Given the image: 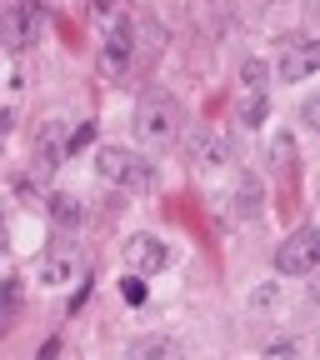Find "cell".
I'll list each match as a JSON object with an SVG mask.
<instances>
[{
	"label": "cell",
	"mask_w": 320,
	"mask_h": 360,
	"mask_svg": "<svg viewBox=\"0 0 320 360\" xmlns=\"http://www.w3.org/2000/svg\"><path fill=\"white\" fill-rule=\"evenodd\" d=\"M180 125H186V115H180V101L165 96V90H151V96L141 101V110H135V135H141L146 146L165 150L180 141Z\"/></svg>",
	"instance_id": "cell-1"
},
{
	"label": "cell",
	"mask_w": 320,
	"mask_h": 360,
	"mask_svg": "<svg viewBox=\"0 0 320 360\" xmlns=\"http://www.w3.org/2000/svg\"><path fill=\"white\" fill-rule=\"evenodd\" d=\"M96 170H101V180H110V186H120V191H151L155 186V165L146 155L125 150V146H101L96 150Z\"/></svg>",
	"instance_id": "cell-2"
},
{
	"label": "cell",
	"mask_w": 320,
	"mask_h": 360,
	"mask_svg": "<svg viewBox=\"0 0 320 360\" xmlns=\"http://www.w3.org/2000/svg\"><path fill=\"white\" fill-rule=\"evenodd\" d=\"M40 30H45V11L35 6V0H15V6L0 15V45L6 51H30V45H40Z\"/></svg>",
	"instance_id": "cell-3"
},
{
	"label": "cell",
	"mask_w": 320,
	"mask_h": 360,
	"mask_svg": "<svg viewBox=\"0 0 320 360\" xmlns=\"http://www.w3.org/2000/svg\"><path fill=\"white\" fill-rule=\"evenodd\" d=\"M320 70V45L310 40V35H281V60H276V75H281V85H300V80H310Z\"/></svg>",
	"instance_id": "cell-4"
},
{
	"label": "cell",
	"mask_w": 320,
	"mask_h": 360,
	"mask_svg": "<svg viewBox=\"0 0 320 360\" xmlns=\"http://www.w3.org/2000/svg\"><path fill=\"white\" fill-rule=\"evenodd\" d=\"M320 260V231L315 225H300V231H290L276 250V270L281 276H310Z\"/></svg>",
	"instance_id": "cell-5"
},
{
	"label": "cell",
	"mask_w": 320,
	"mask_h": 360,
	"mask_svg": "<svg viewBox=\"0 0 320 360\" xmlns=\"http://www.w3.org/2000/svg\"><path fill=\"white\" fill-rule=\"evenodd\" d=\"M191 160H196L200 170H225V165L236 160V135L225 130V125H205V130H196Z\"/></svg>",
	"instance_id": "cell-6"
},
{
	"label": "cell",
	"mask_w": 320,
	"mask_h": 360,
	"mask_svg": "<svg viewBox=\"0 0 320 360\" xmlns=\"http://www.w3.org/2000/svg\"><path fill=\"white\" fill-rule=\"evenodd\" d=\"M130 60H135V25H130L125 15H115L110 30H105V45H101V70H105L110 80H120V75L130 70Z\"/></svg>",
	"instance_id": "cell-7"
},
{
	"label": "cell",
	"mask_w": 320,
	"mask_h": 360,
	"mask_svg": "<svg viewBox=\"0 0 320 360\" xmlns=\"http://www.w3.org/2000/svg\"><path fill=\"white\" fill-rule=\"evenodd\" d=\"M125 260H130V276H160V270H170L175 250H170L160 236H130Z\"/></svg>",
	"instance_id": "cell-8"
},
{
	"label": "cell",
	"mask_w": 320,
	"mask_h": 360,
	"mask_svg": "<svg viewBox=\"0 0 320 360\" xmlns=\"http://www.w3.org/2000/svg\"><path fill=\"white\" fill-rule=\"evenodd\" d=\"M80 276V250L75 245H45L40 255V285L45 290H60V285H75Z\"/></svg>",
	"instance_id": "cell-9"
},
{
	"label": "cell",
	"mask_w": 320,
	"mask_h": 360,
	"mask_svg": "<svg viewBox=\"0 0 320 360\" xmlns=\"http://www.w3.org/2000/svg\"><path fill=\"white\" fill-rule=\"evenodd\" d=\"M260 210H265V186H260V175L245 170V175L236 180V191H231V215H236V220H255Z\"/></svg>",
	"instance_id": "cell-10"
},
{
	"label": "cell",
	"mask_w": 320,
	"mask_h": 360,
	"mask_svg": "<svg viewBox=\"0 0 320 360\" xmlns=\"http://www.w3.org/2000/svg\"><path fill=\"white\" fill-rule=\"evenodd\" d=\"M125 360H186V350H180L175 335H141Z\"/></svg>",
	"instance_id": "cell-11"
},
{
	"label": "cell",
	"mask_w": 320,
	"mask_h": 360,
	"mask_svg": "<svg viewBox=\"0 0 320 360\" xmlns=\"http://www.w3.org/2000/svg\"><path fill=\"white\" fill-rule=\"evenodd\" d=\"M60 155H65V141H60V120H51V125L40 130V146H35V160H40L35 170H40V175H51V170L60 165Z\"/></svg>",
	"instance_id": "cell-12"
},
{
	"label": "cell",
	"mask_w": 320,
	"mask_h": 360,
	"mask_svg": "<svg viewBox=\"0 0 320 360\" xmlns=\"http://www.w3.org/2000/svg\"><path fill=\"white\" fill-rule=\"evenodd\" d=\"M51 220L60 225V231H80V225H85V205H80L75 195L56 191V195H51Z\"/></svg>",
	"instance_id": "cell-13"
},
{
	"label": "cell",
	"mask_w": 320,
	"mask_h": 360,
	"mask_svg": "<svg viewBox=\"0 0 320 360\" xmlns=\"http://www.w3.org/2000/svg\"><path fill=\"white\" fill-rule=\"evenodd\" d=\"M241 85H245V96H265V85H270V65H265V60H255V56H245V60H241Z\"/></svg>",
	"instance_id": "cell-14"
},
{
	"label": "cell",
	"mask_w": 320,
	"mask_h": 360,
	"mask_svg": "<svg viewBox=\"0 0 320 360\" xmlns=\"http://www.w3.org/2000/svg\"><path fill=\"white\" fill-rule=\"evenodd\" d=\"M270 160H276V170H295V141L290 135H276V141H270Z\"/></svg>",
	"instance_id": "cell-15"
},
{
	"label": "cell",
	"mask_w": 320,
	"mask_h": 360,
	"mask_svg": "<svg viewBox=\"0 0 320 360\" xmlns=\"http://www.w3.org/2000/svg\"><path fill=\"white\" fill-rule=\"evenodd\" d=\"M265 120V96H245L241 101V125H260Z\"/></svg>",
	"instance_id": "cell-16"
},
{
	"label": "cell",
	"mask_w": 320,
	"mask_h": 360,
	"mask_svg": "<svg viewBox=\"0 0 320 360\" xmlns=\"http://www.w3.org/2000/svg\"><path fill=\"white\" fill-rule=\"evenodd\" d=\"M120 295H125L130 305H141V300H146V281H141V276H125V281H120Z\"/></svg>",
	"instance_id": "cell-17"
},
{
	"label": "cell",
	"mask_w": 320,
	"mask_h": 360,
	"mask_svg": "<svg viewBox=\"0 0 320 360\" xmlns=\"http://www.w3.org/2000/svg\"><path fill=\"white\" fill-rule=\"evenodd\" d=\"M90 141H96V125H90V120H80V125L70 130V141H65V146H70V150H80V146H90Z\"/></svg>",
	"instance_id": "cell-18"
},
{
	"label": "cell",
	"mask_w": 320,
	"mask_h": 360,
	"mask_svg": "<svg viewBox=\"0 0 320 360\" xmlns=\"http://www.w3.org/2000/svg\"><path fill=\"white\" fill-rule=\"evenodd\" d=\"M276 295H281V285H265V290L250 295V305H255V310H270V305H276Z\"/></svg>",
	"instance_id": "cell-19"
},
{
	"label": "cell",
	"mask_w": 320,
	"mask_h": 360,
	"mask_svg": "<svg viewBox=\"0 0 320 360\" xmlns=\"http://www.w3.org/2000/svg\"><path fill=\"white\" fill-rule=\"evenodd\" d=\"M0 250H11V225H6V215H0Z\"/></svg>",
	"instance_id": "cell-20"
},
{
	"label": "cell",
	"mask_w": 320,
	"mask_h": 360,
	"mask_svg": "<svg viewBox=\"0 0 320 360\" xmlns=\"http://www.w3.org/2000/svg\"><path fill=\"white\" fill-rule=\"evenodd\" d=\"M115 11V0H96V15H110Z\"/></svg>",
	"instance_id": "cell-21"
},
{
	"label": "cell",
	"mask_w": 320,
	"mask_h": 360,
	"mask_svg": "<svg viewBox=\"0 0 320 360\" xmlns=\"http://www.w3.org/2000/svg\"><path fill=\"white\" fill-rule=\"evenodd\" d=\"M11 120H15L11 110H0V135H6V130H11Z\"/></svg>",
	"instance_id": "cell-22"
}]
</instances>
